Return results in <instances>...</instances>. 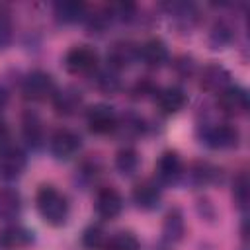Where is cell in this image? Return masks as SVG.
Returning a JSON list of instances; mask_svg holds the SVG:
<instances>
[{"label":"cell","mask_w":250,"mask_h":250,"mask_svg":"<svg viewBox=\"0 0 250 250\" xmlns=\"http://www.w3.org/2000/svg\"><path fill=\"white\" fill-rule=\"evenodd\" d=\"M35 207L41 219L51 227H61L68 219V199L53 186H41L35 193Z\"/></svg>","instance_id":"1"},{"label":"cell","mask_w":250,"mask_h":250,"mask_svg":"<svg viewBox=\"0 0 250 250\" xmlns=\"http://www.w3.org/2000/svg\"><path fill=\"white\" fill-rule=\"evenodd\" d=\"M98 51L90 45H74L64 55V68L70 74H90L98 68Z\"/></svg>","instance_id":"2"},{"label":"cell","mask_w":250,"mask_h":250,"mask_svg":"<svg viewBox=\"0 0 250 250\" xmlns=\"http://www.w3.org/2000/svg\"><path fill=\"white\" fill-rule=\"evenodd\" d=\"M57 92V84L49 72L33 70L23 78L21 94L31 102H43L47 98H53Z\"/></svg>","instance_id":"3"},{"label":"cell","mask_w":250,"mask_h":250,"mask_svg":"<svg viewBox=\"0 0 250 250\" xmlns=\"http://www.w3.org/2000/svg\"><path fill=\"white\" fill-rule=\"evenodd\" d=\"M86 125L94 135H109L117 129V115L107 104H96L86 111Z\"/></svg>","instance_id":"4"},{"label":"cell","mask_w":250,"mask_h":250,"mask_svg":"<svg viewBox=\"0 0 250 250\" xmlns=\"http://www.w3.org/2000/svg\"><path fill=\"white\" fill-rule=\"evenodd\" d=\"M82 146V141H80V135L74 133L72 129H57L51 139H49V148H51V154L57 158V160H68L72 158Z\"/></svg>","instance_id":"5"},{"label":"cell","mask_w":250,"mask_h":250,"mask_svg":"<svg viewBox=\"0 0 250 250\" xmlns=\"http://www.w3.org/2000/svg\"><path fill=\"white\" fill-rule=\"evenodd\" d=\"M217 105L219 109L229 117H238L248 111V94L244 88L230 84L221 94H217Z\"/></svg>","instance_id":"6"},{"label":"cell","mask_w":250,"mask_h":250,"mask_svg":"<svg viewBox=\"0 0 250 250\" xmlns=\"http://www.w3.org/2000/svg\"><path fill=\"white\" fill-rule=\"evenodd\" d=\"M27 164L25 152L16 145H4L0 148V178L2 180H16L23 174Z\"/></svg>","instance_id":"7"},{"label":"cell","mask_w":250,"mask_h":250,"mask_svg":"<svg viewBox=\"0 0 250 250\" xmlns=\"http://www.w3.org/2000/svg\"><path fill=\"white\" fill-rule=\"evenodd\" d=\"M230 86V72L219 64V62H209L201 68L199 74V88L209 94H221L225 88Z\"/></svg>","instance_id":"8"},{"label":"cell","mask_w":250,"mask_h":250,"mask_svg":"<svg viewBox=\"0 0 250 250\" xmlns=\"http://www.w3.org/2000/svg\"><path fill=\"white\" fill-rule=\"evenodd\" d=\"M203 141L211 148H232L240 141V131L230 123H219L211 125L203 133Z\"/></svg>","instance_id":"9"},{"label":"cell","mask_w":250,"mask_h":250,"mask_svg":"<svg viewBox=\"0 0 250 250\" xmlns=\"http://www.w3.org/2000/svg\"><path fill=\"white\" fill-rule=\"evenodd\" d=\"M94 209L98 213L100 219L104 221H109V219H115L121 209H123V197L121 193L115 189V188H102L98 193H96V201H94Z\"/></svg>","instance_id":"10"},{"label":"cell","mask_w":250,"mask_h":250,"mask_svg":"<svg viewBox=\"0 0 250 250\" xmlns=\"http://www.w3.org/2000/svg\"><path fill=\"white\" fill-rule=\"evenodd\" d=\"M184 174V162L176 150H164L156 162V176L164 184H176Z\"/></svg>","instance_id":"11"},{"label":"cell","mask_w":250,"mask_h":250,"mask_svg":"<svg viewBox=\"0 0 250 250\" xmlns=\"http://www.w3.org/2000/svg\"><path fill=\"white\" fill-rule=\"evenodd\" d=\"M135 205L143 211H150V209H156L158 203H160V197H162V191H160V186L154 182V180H141L135 188H133V193H131Z\"/></svg>","instance_id":"12"},{"label":"cell","mask_w":250,"mask_h":250,"mask_svg":"<svg viewBox=\"0 0 250 250\" xmlns=\"http://www.w3.org/2000/svg\"><path fill=\"white\" fill-rule=\"evenodd\" d=\"M137 57L148 66V68H160L168 61V47L160 37H150L146 39L141 47Z\"/></svg>","instance_id":"13"},{"label":"cell","mask_w":250,"mask_h":250,"mask_svg":"<svg viewBox=\"0 0 250 250\" xmlns=\"http://www.w3.org/2000/svg\"><path fill=\"white\" fill-rule=\"evenodd\" d=\"M156 105L164 115H174L178 111L184 109V105L188 104V96L182 88L178 86H168L156 92Z\"/></svg>","instance_id":"14"},{"label":"cell","mask_w":250,"mask_h":250,"mask_svg":"<svg viewBox=\"0 0 250 250\" xmlns=\"http://www.w3.org/2000/svg\"><path fill=\"white\" fill-rule=\"evenodd\" d=\"M33 242V232L21 225H8L0 230L2 250H23Z\"/></svg>","instance_id":"15"},{"label":"cell","mask_w":250,"mask_h":250,"mask_svg":"<svg viewBox=\"0 0 250 250\" xmlns=\"http://www.w3.org/2000/svg\"><path fill=\"white\" fill-rule=\"evenodd\" d=\"M137 53H139V49L133 43H129V41H117V43H113L109 47V51H107L109 68L111 70L127 68L137 59Z\"/></svg>","instance_id":"16"},{"label":"cell","mask_w":250,"mask_h":250,"mask_svg":"<svg viewBox=\"0 0 250 250\" xmlns=\"http://www.w3.org/2000/svg\"><path fill=\"white\" fill-rule=\"evenodd\" d=\"M51 100H53V107L59 115H72V113H76V109L82 104V94L76 88L68 86L62 90H57Z\"/></svg>","instance_id":"17"},{"label":"cell","mask_w":250,"mask_h":250,"mask_svg":"<svg viewBox=\"0 0 250 250\" xmlns=\"http://www.w3.org/2000/svg\"><path fill=\"white\" fill-rule=\"evenodd\" d=\"M21 135L25 139V143L31 148H39L43 145L45 133H43V121L39 119V115L35 111H25L21 117Z\"/></svg>","instance_id":"18"},{"label":"cell","mask_w":250,"mask_h":250,"mask_svg":"<svg viewBox=\"0 0 250 250\" xmlns=\"http://www.w3.org/2000/svg\"><path fill=\"white\" fill-rule=\"evenodd\" d=\"M21 211V195L14 188H0V221H14Z\"/></svg>","instance_id":"19"},{"label":"cell","mask_w":250,"mask_h":250,"mask_svg":"<svg viewBox=\"0 0 250 250\" xmlns=\"http://www.w3.org/2000/svg\"><path fill=\"white\" fill-rule=\"evenodd\" d=\"M186 232V221H184V215L178 207H172L166 217H164V223H162V234L168 242H178Z\"/></svg>","instance_id":"20"},{"label":"cell","mask_w":250,"mask_h":250,"mask_svg":"<svg viewBox=\"0 0 250 250\" xmlns=\"http://www.w3.org/2000/svg\"><path fill=\"white\" fill-rule=\"evenodd\" d=\"M141 164V156L133 146H123L121 150H117L115 154V168L119 174L123 176H133L139 170Z\"/></svg>","instance_id":"21"},{"label":"cell","mask_w":250,"mask_h":250,"mask_svg":"<svg viewBox=\"0 0 250 250\" xmlns=\"http://www.w3.org/2000/svg\"><path fill=\"white\" fill-rule=\"evenodd\" d=\"M84 14H86V4H82V2L64 0V2L55 4V16L64 23H74V21L82 20Z\"/></svg>","instance_id":"22"},{"label":"cell","mask_w":250,"mask_h":250,"mask_svg":"<svg viewBox=\"0 0 250 250\" xmlns=\"http://www.w3.org/2000/svg\"><path fill=\"white\" fill-rule=\"evenodd\" d=\"M105 250H139L141 244H139V238L129 232V230H119L115 234H111L109 238H105V244H104Z\"/></svg>","instance_id":"23"},{"label":"cell","mask_w":250,"mask_h":250,"mask_svg":"<svg viewBox=\"0 0 250 250\" xmlns=\"http://www.w3.org/2000/svg\"><path fill=\"white\" fill-rule=\"evenodd\" d=\"M80 242L86 250H98V248H104L105 244V236H104V230L100 225H90L82 236H80Z\"/></svg>","instance_id":"24"},{"label":"cell","mask_w":250,"mask_h":250,"mask_svg":"<svg viewBox=\"0 0 250 250\" xmlns=\"http://www.w3.org/2000/svg\"><path fill=\"white\" fill-rule=\"evenodd\" d=\"M232 199L240 209H244L248 205V178H246V172H240L234 178V182H232Z\"/></svg>","instance_id":"25"},{"label":"cell","mask_w":250,"mask_h":250,"mask_svg":"<svg viewBox=\"0 0 250 250\" xmlns=\"http://www.w3.org/2000/svg\"><path fill=\"white\" fill-rule=\"evenodd\" d=\"M230 39H232V29L223 21L215 23V27L211 29V35H209V43L213 45V49H223L225 45L230 43Z\"/></svg>","instance_id":"26"},{"label":"cell","mask_w":250,"mask_h":250,"mask_svg":"<svg viewBox=\"0 0 250 250\" xmlns=\"http://www.w3.org/2000/svg\"><path fill=\"white\" fill-rule=\"evenodd\" d=\"M213 176V168L207 164V162H195L191 166V172H189V178L193 184L201 186V184H207Z\"/></svg>","instance_id":"27"},{"label":"cell","mask_w":250,"mask_h":250,"mask_svg":"<svg viewBox=\"0 0 250 250\" xmlns=\"http://www.w3.org/2000/svg\"><path fill=\"white\" fill-rule=\"evenodd\" d=\"M98 88L104 94H115L119 90V80L113 72H100L98 76Z\"/></svg>","instance_id":"28"},{"label":"cell","mask_w":250,"mask_h":250,"mask_svg":"<svg viewBox=\"0 0 250 250\" xmlns=\"http://www.w3.org/2000/svg\"><path fill=\"white\" fill-rule=\"evenodd\" d=\"M10 41H12V25L4 16H0V51L6 49Z\"/></svg>","instance_id":"29"},{"label":"cell","mask_w":250,"mask_h":250,"mask_svg":"<svg viewBox=\"0 0 250 250\" xmlns=\"http://www.w3.org/2000/svg\"><path fill=\"white\" fill-rule=\"evenodd\" d=\"M133 94H135V98H145L148 94H156V88H154V84L150 80H141L133 88Z\"/></svg>","instance_id":"30"},{"label":"cell","mask_w":250,"mask_h":250,"mask_svg":"<svg viewBox=\"0 0 250 250\" xmlns=\"http://www.w3.org/2000/svg\"><path fill=\"white\" fill-rule=\"evenodd\" d=\"M8 135H10V131H8V125L0 119V148L4 146V145H8Z\"/></svg>","instance_id":"31"},{"label":"cell","mask_w":250,"mask_h":250,"mask_svg":"<svg viewBox=\"0 0 250 250\" xmlns=\"http://www.w3.org/2000/svg\"><path fill=\"white\" fill-rule=\"evenodd\" d=\"M4 100H6V96H4V94H2V92H0V105H2V104H4Z\"/></svg>","instance_id":"32"}]
</instances>
